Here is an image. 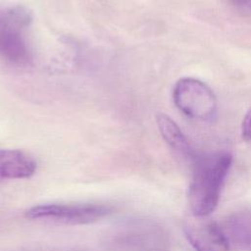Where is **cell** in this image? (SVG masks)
I'll use <instances>...</instances> for the list:
<instances>
[{
  "mask_svg": "<svg viewBox=\"0 0 251 251\" xmlns=\"http://www.w3.org/2000/svg\"><path fill=\"white\" fill-rule=\"evenodd\" d=\"M191 176L188 184V204L194 217H207L218 206L232 164L226 151L195 154L190 160Z\"/></svg>",
  "mask_w": 251,
  "mask_h": 251,
  "instance_id": "cell-1",
  "label": "cell"
},
{
  "mask_svg": "<svg viewBox=\"0 0 251 251\" xmlns=\"http://www.w3.org/2000/svg\"><path fill=\"white\" fill-rule=\"evenodd\" d=\"M176 108L185 116L199 121H213L217 115V98L213 90L194 77H182L173 89Z\"/></svg>",
  "mask_w": 251,
  "mask_h": 251,
  "instance_id": "cell-2",
  "label": "cell"
},
{
  "mask_svg": "<svg viewBox=\"0 0 251 251\" xmlns=\"http://www.w3.org/2000/svg\"><path fill=\"white\" fill-rule=\"evenodd\" d=\"M113 212L109 205L94 203L41 204L25 211V217L32 220H48L69 225H87L97 222Z\"/></svg>",
  "mask_w": 251,
  "mask_h": 251,
  "instance_id": "cell-3",
  "label": "cell"
},
{
  "mask_svg": "<svg viewBox=\"0 0 251 251\" xmlns=\"http://www.w3.org/2000/svg\"><path fill=\"white\" fill-rule=\"evenodd\" d=\"M183 231L195 251H229V240L225 228L205 217L187 220Z\"/></svg>",
  "mask_w": 251,
  "mask_h": 251,
  "instance_id": "cell-4",
  "label": "cell"
},
{
  "mask_svg": "<svg viewBox=\"0 0 251 251\" xmlns=\"http://www.w3.org/2000/svg\"><path fill=\"white\" fill-rule=\"evenodd\" d=\"M36 168V161L27 153L17 149H0V178H27L35 174Z\"/></svg>",
  "mask_w": 251,
  "mask_h": 251,
  "instance_id": "cell-5",
  "label": "cell"
},
{
  "mask_svg": "<svg viewBox=\"0 0 251 251\" xmlns=\"http://www.w3.org/2000/svg\"><path fill=\"white\" fill-rule=\"evenodd\" d=\"M25 27L11 28L0 35V59L17 66L31 60V51L25 36Z\"/></svg>",
  "mask_w": 251,
  "mask_h": 251,
  "instance_id": "cell-6",
  "label": "cell"
},
{
  "mask_svg": "<svg viewBox=\"0 0 251 251\" xmlns=\"http://www.w3.org/2000/svg\"><path fill=\"white\" fill-rule=\"evenodd\" d=\"M156 121L164 140L170 147L179 155L191 160L196 153L191 148L188 140L178 126L165 114H158Z\"/></svg>",
  "mask_w": 251,
  "mask_h": 251,
  "instance_id": "cell-7",
  "label": "cell"
},
{
  "mask_svg": "<svg viewBox=\"0 0 251 251\" xmlns=\"http://www.w3.org/2000/svg\"><path fill=\"white\" fill-rule=\"evenodd\" d=\"M225 230L237 246L251 251V214L240 212L230 216Z\"/></svg>",
  "mask_w": 251,
  "mask_h": 251,
  "instance_id": "cell-8",
  "label": "cell"
},
{
  "mask_svg": "<svg viewBox=\"0 0 251 251\" xmlns=\"http://www.w3.org/2000/svg\"><path fill=\"white\" fill-rule=\"evenodd\" d=\"M30 22V13L22 6L0 7V35L14 27H27Z\"/></svg>",
  "mask_w": 251,
  "mask_h": 251,
  "instance_id": "cell-9",
  "label": "cell"
},
{
  "mask_svg": "<svg viewBox=\"0 0 251 251\" xmlns=\"http://www.w3.org/2000/svg\"><path fill=\"white\" fill-rule=\"evenodd\" d=\"M242 137L251 140V111L246 114L242 122Z\"/></svg>",
  "mask_w": 251,
  "mask_h": 251,
  "instance_id": "cell-10",
  "label": "cell"
},
{
  "mask_svg": "<svg viewBox=\"0 0 251 251\" xmlns=\"http://www.w3.org/2000/svg\"><path fill=\"white\" fill-rule=\"evenodd\" d=\"M236 8L251 13V0H229Z\"/></svg>",
  "mask_w": 251,
  "mask_h": 251,
  "instance_id": "cell-11",
  "label": "cell"
},
{
  "mask_svg": "<svg viewBox=\"0 0 251 251\" xmlns=\"http://www.w3.org/2000/svg\"><path fill=\"white\" fill-rule=\"evenodd\" d=\"M150 251H167V250H162V249H154V250H150Z\"/></svg>",
  "mask_w": 251,
  "mask_h": 251,
  "instance_id": "cell-12",
  "label": "cell"
}]
</instances>
